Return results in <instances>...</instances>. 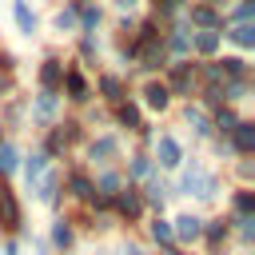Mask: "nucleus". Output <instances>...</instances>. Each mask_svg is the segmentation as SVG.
<instances>
[{
	"label": "nucleus",
	"instance_id": "f257e3e1",
	"mask_svg": "<svg viewBox=\"0 0 255 255\" xmlns=\"http://www.w3.org/2000/svg\"><path fill=\"white\" fill-rule=\"evenodd\" d=\"M227 191V175L219 167H211L207 159H199L195 151L183 159V167L171 179V199H191V207H215Z\"/></svg>",
	"mask_w": 255,
	"mask_h": 255
},
{
	"label": "nucleus",
	"instance_id": "f03ea898",
	"mask_svg": "<svg viewBox=\"0 0 255 255\" xmlns=\"http://www.w3.org/2000/svg\"><path fill=\"white\" fill-rule=\"evenodd\" d=\"M124 151H128V139H124L120 131L104 128V131H92V135H88V143L80 147V159H76V163H84L88 171H100V167H120Z\"/></svg>",
	"mask_w": 255,
	"mask_h": 255
},
{
	"label": "nucleus",
	"instance_id": "7ed1b4c3",
	"mask_svg": "<svg viewBox=\"0 0 255 255\" xmlns=\"http://www.w3.org/2000/svg\"><path fill=\"white\" fill-rule=\"evenodd\" d=\"M92 100L104 104V108H116V104L131 100V80L124 72H116V68L104 64L100 72H92Z\"/></svg>",
	"mask_w": 255,
	"mask_h": 255
},
{
	"label": "nucleus",
	"instance_id": "20e7f679",
	"mask_svg": "<svg viewBox=\"0 0 255 255\" xmlns=\"http://www.w3.org/2000/svg\"><path fill=\"white\" fill-rule=\"evenodd\" d=\"M187 155H191V151H187V143L179 139V131L159 128V135H155V143H151V163H155V171L175 175V171L183 167V159H187Z\"/></svg>",
	"mask_w": 255,
	"mask_h": 255
},
{
	"label": "nucleus",
	"instance_id": "39448f33",
	"mask_svg": "<svg viewBox=\"0 0 255 255\" xmlns=\"http://www.w3.org/2000/svg\"><path fill=\"white\" fill-rule=\"evenodd\" d=\"M159 80H163V88L171 92L175 104H187V100H195V92H199V84H195V60H171Z\"/></svg>",
	"mask_w": 255,
	"mask_h": 255
},
{
	"label": "nucleus",
	"instance_id": "423d86ee",
	"mask_svg": "<svg viewBox=\"0 0 255 255\" xmlns=\"http://www.w3.org/2000/svg\"><path fill=\"white\" fill-rule=\"evenodd\" d=\"M64 112H68V108H64V96H60V92H32V96H28V128H36V131L60 124Z\"/></svg>",
	"mask_w": 255,
	"mask_h": 255
},
{
	"label": "nucleus",
	"instance_id": "0eeeda50",
	"mask_svg": "<svg viewBox=\"0 0 255 255\" xmlns=\"http://www.w3.org/2000/svg\"><path fill=\"white\" fill-rule=\"evenodd\" d=\"M64 68H68V60H64V52H60V44H48L44 52H40V60H36V92H60V84H64Z\"/></svg>",
	"mask_w": 255,
	"mask_h": 255
},
{
	"label": "nucleus",
	"instance_id": "6e6552de",
	"mask_svg": "<svg viewBox=\"0 0 255 255\" xmlns=\"http://www.w3.org/2000/svg\"><path fill=\"white\" fill-rule=\"evenodd\" d=\"M112 215H116V223H120L124 231H131V227H139V223L147 219V211H143V199H139V187H135V183H124V187L112 195Z\"/></svg>",
	"mask_w": 255,
	"mask_h": 255
},
{
	"label": "nucleus",
	"instance_id": "1a4fd4ad",
	"mask_svg": "<svg viewBox=\"0 0 255 255\" xmlns=\"http://www.w3.org/2000/svg\"><path fill=\"white\" fill-rule=\"evenodd\" d=\"M131 100L143 108V116H167V112H175V100H171V92L163 88L159 76L135 84V88H131Z\"/></svg>",
	"mask_w": 255,
	"mask_h": 255
},
{
	"label": "nucleus",
	"instance_id": "9d476101",
	"mask_svg": "<svg viewBox=\"0 0 255 255\" xmlns=\"http://www.w3.org/2000/svg\"><path fill=\"white\" fill-rule=\"evenodd\" d=\"M60 96H64V108H88L92 104V76L84 72V68H76L72 60H68V68H64V84H60Z\"/></svg>",
	"mask_w": 255,
	"mask_h": 255
},
{
	"label": "nucleus",
	"instance_id": "9b49d317",
	"mask_svg": "<svg viewBox=\"0 0 255 255\" xmlns=\"http://www.w3.org/2000/svg\"><path fill=\"white\" fill-rule=\"evenodd\" d=\"M199 235H203V211L183 207V211L171 215V239H175V247H183V251L191 255V251L199 247Z\"/></svg>",
	"mask_w": 255,
	"mask_h": 255
},
{
	"label": "nucleus",
	"instance_id": "f8f14e48",
	"mask_svg": "<svg viewBox=\"0 0 255 255\" xmlns=\"http://www.w3.org/2000/svg\"><path fill=\"white\" fill-rule=\"evenodd\" d=\"M175 112H179V128H187L191 131V143H187V151H195L199 143H207L215 131H211V116L195 104V100H187V104H175Z\"/></svg>",
	"mask_w": 255,
	"mask_h": 255
},
{
	"label": "nucleus",
	"instance_id": "ddd939ff",
	"mask_svg": "<svg viewBox=\"0 0 255 255\" xmlns=\"http://www.w3.org/2000/svg\"><path fill=\"white\" fill-rule=\"evenodd\" d=\"M60 183H64V199L68 203H76V207H84L88 199H92V171L84 167V163H68V167H60Z\"/></svg>",
	"mask_w": 255,
	"mask_h": 255
},
{
	"label": "nucleus",
	"instance_id": "4468645a",
	"mask_svg": "<svg viewBox=\"0 0 255 255\" xmlns=\"http://www.w3.org/2000/svg\"><path fill=\"white\" fill-rule=\"evenodd\" d=\"M32 199H36V203H44L52 215H64V211H68L64 183H60V167H48V171L40 175V183L32 187Z\"/></svg>",
	"mask_w": 255,
	"mask_h": 255
},
{
	"label": "nucleus",
	"instance_id": "2eb2a0df",
	"mask_svg": "<svg viewBox=\"0 0 255 255\" xmlns=\"http://www.w3.org/2000/svg\"><path fill=\"white\" fill-rule=\"evenodd\" d=\"M139 199H143V211L147 215H167V203H171V175L155 171L151 179L139 183Z\"/></svg>",
	"mask_w": 255,
	"mask_h": 255
},
{
	"label": "nucleus",
	"instance_id": "dca6fc26",
	"mask_svg": "<svg viewBox=\"0 0 255 255\" xmlns=\"http://www.w3.org/2000/svg\"><path fill=\"white\" fill-rule=\"evenodd\" d=\"M44 243H48V251H52V255H72V251L80 247V235H76V227H72L68 211H64V215H52V219H48Z\"/></svg>",
	"mask_w": 255,
	"mask_h": 255
},
{
	"label": "nucleus",
	"instance_id": "f3484780",
	"mask_svg": "<svg viewBox=\"0 0 255 255\" xmlns=\"http://www.w3.org/2000/svg\"><path fill=\"white\" fill-rule=\"evenodd\" d=\"M76 68H84L88 76L104 68V40L100 36H72V56H68Z\"/></svg>",
	"mask_w": 255,
	"mask_h": 255
},
{
	"label": "nucleus",
	"instance_id": "a211bd4d",
	"mask_svg": "<svg viewBox=\"0 0 255 255\" xmlns=\"http://www.w3.org/2000/svg\"><path fill=\"white\" fill-rule=\"evenodd\" d=\"M199 247H203V255H211V251H227V247H231V219H227L223 211H219V215H203Z\"/></svg>",
	"mask_w": 255,
	"mask_h": 255
},
{
	"label": "nucleus",
	"instance_id": "6ab92c4d",
	"mask_svg": "<svg viewBox=\"0 0 255 255\" xmlns=\"http://www.w3.org/2000/svg\"><path fill=\"white\" fill-rule=\"evenodd\" d=\"M8 16H12V28H16L20 40H36L40 28H44L40 12L32 8V0H8Z\"/></svg>",
	"mask_w": 255,
	"mask_h": 255
},
{
	"label": "nucleus",
	"instance_id": "aec40b11",
	"mask_svg": "<svg viewBox=\"0 0 255 255\" xmlns=\"http://www.w3.org/2000/svg\"><path fill=\"white\" fill-rule=\"evenodd\" d=\"M108 24L104 0H76V36H100Z\"/></svg>",
	"mask_w": 255,
	"mask_h": 255
},
{
	"label": "nucleus",
	"instance_id": "412c9836",
	"mask_svg": "<svg viewBox=\"0 0 255 255\" xmlns=\"http://www.w3.org/2000/svg\"><path fill=\"white\" fill-rule=\"evenodd\" d=\"M183 24L191 28V32H223L227 24H223V12L219 8H207V4H199V0H191L187 8H183Z\"/></svg>",
	"mask_w": 255,
	"mask_h": 255
},
{
	"label": "nucleus",
	"instance_id": "4be33fe9",
	"mask_svg": "<svg viewBox=\"0 0 255 255\" xmlns=\"http://www.w3.org/2000/svg\"><path fill=\"white\" fill-rule=\"evenodd\" d=\"M108 116H112V131H120L124 139H131V135L139 131V124L147 120V116H143V108H139L135 100H124V104L108 108Z\"/></svg>",
	"mask_w": 255,
	"mask_h": 255
},
{
	"label": "nucleus",
	"instance_id": "5701e85b",
	"mask_svg": "<svg viewBox=\"0 0 255 255\" xmlns=\"http://www.w3.org/2000/svg\"><path fill=\"white\" fill-rule=\"evenodd\" d=\"M120 171H124V179L128 183H143V179H151L155 175V163H151V151H139V147H128L124 151V159H120Z\"/></svg>",
	"mask_w": 255,
	"mask_h": 255
},
{
	"label": "nucleus",
	"instance_id": "b1692460",
	"mask_svg": "<svg viewBox=\"0 0 255 255\" xmlns=\"http://www.w3.org/2000/svg\"><path fill=\"white\" fill-rule=\"evenodd\" d=\"M163 52H167V64L171 60H191V28L183 20L163 28Z\"/></svg>",
	"mask_w": 255,
	"mask_h": 255
},
{
	"label": "nucleus",
	"instance_id": "393cba45",
	"mask_svg": "<svg viewBox=\"0 0 255 255\" xmlns=\"http://www.w3.org/2000/svg\"><path fill=\"white\" fill-rule=\"evenodd\" d=\"M223 215L227 219H247V215H255V187H235V183H227V191H223Z\"/></svg>",
	"mask_w": 255,
	"mask_h": 255
},
{
	"label": "nucleus",
	"instance_id": "a878e982",
	"mask_svg": "<svg viewBox=\"0 0 255 255\" xmlns=\"http://www.w3.org/2000/svg\"><path fill=\"white\" fill-rule=\"evenodd\" d=\"M0 128H4L12 139H16V131H24V128H28V96H20V92H16L12 100H4V104H0Z\"/></svg>",
	"mask_w": 255,
	"mask_h": 255
},
{
	"label": "nucleus",
	"instance_id": "bb28decb",
	"mask_svg": "<svg viewBox=\"0 0 255 255\" xmlns=\"http://www.w3.org/2000/svg\"><path fill=\"white\" fill-rule=\"evenodd\" d=\"M48 167H52V163H48V159H44V155H40L36 147L20 155V171H16V179H20V187H24V195H32V187L40 183V175H44Z\"/></svg>",
	"mask_w": 255,
	"mask_h": 255
},
{
	"label": "nucleus",
	"instance_id": "cd10ccee",
	"mask_svg": "<svg viewBox=\"0 0 255 255\" xmlns=\"http://www.w3.org/2000/svg\"><path fill=\"white\" fill-rule=\"evenodd\" d=\"M143 243L151 247V251H159V247H171L175 239H171V215H147L143 223Z\"/></svg>",
	"mask_w": 255,
	"mask_h": 255
},
{
	"label": "nucleus",
	"instance_id": "c85d7f7f",
	"mask_svg": "<svg viewBox=\"0 0 255 255\" xmlns=\"http://www.w3.org/2000/svg\"><path fill=\"white\" fill-rule=\"evenodd\" d=\"M227 143H231L235 159H251V155H255V120L243 116V120L235 124V131L227 135Z\"/></svg>",
	"mask_w": 255,
	"mask_h": 255
},
{
	"label": "nucleus",
	"instance_id": "c756f323",
	"mask_svg": "<svg viewBox=\"0 0 255 255\" xmlns=\"http://www.w3.org/2000/svg\"><path fill=\"white\" fill-rule=\"evenodd\" d=\"M56 128H60V135H64V143H68V151H72V155H76V151L88 143V135H92V131L80 124V116H76V112H64Z\"/></svg>",
	"mask_w": 255,
	"mask_h": 255
},
{
	"label": "nucleus",
	"instance_id": "7c9ffc66",
	"mask_svg": "<svg viewBox=\"0 0 255 255\" xmlns=\"http://www.w3.org/2000/svg\"><path fill=\"white\" fill-rule=\"evenodd\" d=\"M235 48L239 56H251V48H255V24H227L223 28V48Z\"/></svg>",
	"mask_w": 255,
	"mask_h": 255
},
{
	"label": "nucleus",
	"instance_id": "2f4dec72",
	"mask_svg": "<svg viewBox=\"0 0 255 255\" xmlns=\"http://www.w3.org/2000/svg\"><path fill=\"white\" fill-rule=\"evenodd\" d=\"M223 52V32H191V60H215Z\"/></svg>",
	"mask_w": 255,
	"mask_h": 255
},
{
	"label": "nucleus",
	"instance_id": "473e14b6",
	"mask_svg": "<svg viewBox=\"0 0 255 255\" xmlns=\"http://www.w3.org/2000/svg\"><path fill=\"white\" fill-rule=\"evenodd\" d=\"M48 28L64 40V36H76V0H60L56 4V12H52V20H48Z\"/></svg>",
	"mask_w": 255,
	"mask_h": 255
},
{
	"label": "nucleus",
	"instance_id": "72a5a7b5",
	"mask_svg": "<svg viewBox=\"0 0 255 255\" xmlns=\"http://www.w3.org/2000/svg\"><path fill=\"white\" fill-rule=\"evenodd\" d=\"M215 64H219L223 80H251V60H247V56H239V52H219V56H215Z\"/></svg>",
	"mask_w": 255,
	"mask_h": 255
},
{
	"label": "nucleus",
	"instance_id": "f704fd0d",
	"mask_svg": "<svg viewBox=\"0 0 255 255\" xmlns=\"http://www.w3.org/2000/svg\"><path fill=\"white\" fill-rule=\"evenodd\" d=\"M207 116H211V131L227 139V135L235 131V124H239L247 112H243V108H231V104H219V108H215V112H207Z\"/></svg>",
	"mask_w": 255,
	"mask_h": 255
},
{
	"label": "nucleus",
	"instance_id": "c9c22d12",
	"mask_svg": "<svg viewBox=\"0 0 255 255\" xmlns=\"http://www.w3.org/2000/svg\"><path fill=\"white\" fill-rule=\"evenodd\" d=\"M20 155H24V143L20 139H4L0 143V179H16V171H20Z\"/></svg>",
	"mask_w": 255,
	"mask_h": 255
},
{
	"label": "nucleus",
	"instance_id": "e433bc0d",
	"mask_svg": "<svg viewBox=\"0 0 255 255\" xmlns=\"http://www.w3.org/2000/svg\"><path fill=\"white\" fill-rule=\"evenodd\" d=\"M223 104H231V108H243L251 96H255V76L251 80H223Z\"/></svg>",
	"mask_w": 255,
	"mask_h": 255
},
{
	"label": "nucleus",
	"instance_id": "4c0bfd02",
	"mask_svg": "<svg viewBox=\"0 0 255 255\" xmlns=\"http://www.w3.org/2000/svg\"><path fill=\"white\" fill-rule=\"evenodd\" d=\"M255 247V215L247 219H231V251H251Z\"/></svg>",
	"mask_w": 255,
	"mask_h": 255
},
{
	"label": "nucleus",
	"instance_id": "58836bf2",
	"mask_svg": "<svg viewBox=\"0 0 255 255\" xmlns=\"http://www.w3.org/2000/svg\"><path fill=\"white\" fill-rule=\"evenodd\" d=\"M124 183H128V179H124V171H120V167H100V171H92V187H96L100 195H108V199H112Z\"/></svg>",
	"mask_w": 255,
	"mask_h": 255
},
{
	"label": "nucleus",
	"instance_id": "ea45409f",
	"mask_svg": "<svg viewBox=\"0 0 255 255\" xmlns=\"http://www.w3.org/2000/svg\"><path fill=\"white\" fill-rule=\"evenodd\" d=\"M76 116H80V124H84L88 131H104V128H112V116H108V108H104V104H96V100H92L88 108H80Z\"/></svg>",
	"mask_w": 255,
	"mask_h": 255
},
{
	"label": "nucleus",
	"instance_id": "a19ab883",
	"mask_svg": "<svg viewBox=\"0 0 255 255\" xmlns=\"http://www.w3.org/2000/svg\"><path fill=\"white\" fill-rule=\"evenodd\" d=\"M223 24H255V0H227Z\"/></svg>",
	"mask_w": 255,
	"mask_h": 255
},
{
	"label": "nucleus",
	"instance_id": "79ce46f5",
	"mask_svg": "<svg viewBox=\"0 0 255 255\" xmlns=\"http://www.w3.org/2000/svg\"><path fill=\"white\" fill-rule=\"evenodd\" d=\"M223 175H231L235 187H255V159H231L223 167Z\"/></svg>",
	"mask_w": 255,
	"mask_h": 255
},
{
	"label": "nucleus",
	"instance_id": "37998d69",
	"mask_svg": "<svg viewBox=\"0 0 255 255\" xmlns=\"http://www.w3.org/2000/svg\"><path fill=\"white\" fill-rule=\"evenodd\" d=\"M112 255H151V247H147L139 235H131V231H120V239H116Z\"/></svg>",
	"mask_w": 255,
	"mask_h": 255
},
{
	"label": "nucleus",
	"instance_id": "c03bdc74",
	"mask_svg": "<svg viewBox=\"0 0 255 255\" xmlns=\"http://www.w3.org/2000/svg\"><path fill=\"white\" fill-rule=\"evenodd\" d=\"M203 147H207V151H211V155H215V159H219V163H223V167H227V163H231V159H235V151H231V143H227V139H223V135H211V139H207V143H203Z\"/></svg>",
	"mask_w": 255,
	"mask_h": 255
},
{
	"label": "nucleus",
	"instance_id": "a18cd8bd",
	"mask_svg": "<svg viewBox=\"0 0 255 255\" xmlns=\"http://www.w3.org/2000/svg\"><path fill=\"white\" fill-rule=\"evenodd\" d=\"M20 64H24L20 52H12V48L0 44V76H16V80H20Z\"/></svg>",
	"mask_w": 255,
	"mask_h": 255
},
{
	"label": "nucleus",
	"instance_id": "49530a36",
	"mask_svg": "<svg viewBox=\"0 0 255 255\" xmlns=\"http://www.w3.org/2000/svg\"><path fill=\"white\" fill-rule=\"evenodd\" d=\"M139 8H143V0H112L116 16H139Z\"/></svg>",
	"mask_w": 255,
	"mask_h": 255
},
{
	"label": "nucleus",
	"instance_id": "de8ad7c7",
	"mask_svg": "<svg viewBox=\"0 0 255 255\" xmlns=\"http://www.w3.org/2000/svg\"><path fill=\"white\" fill-rule=\"evenodd\" d=\"M16 92H20V80H16V76H0V104L12 100Z\"/></svg>",
	"mask_w": 255,
	"mask_h": 255
},
{
	"label": "nucleus",
	"instance_id": "09e8293b",
	"mask_svg": "<svg viewBox=\"0 0 255 255\" xmlns=\"http://www.w3.org/2000/svg\"><path fill=\"white\" fill-rule=\"evenodd\" d=\"M20 239H12V235H0V255H20Z\"/></svg>",
	"mask_w": 255,
	"mask_h": 255
},
{
	"label": "nucleus",
	"instance_id": "8fccbe9b",
	"mask_svg": "<svg viewBox=\"0 0 255 255\" xmlns=\"http://www.w3.org/2000/svg\"><path fill=\"white\" fill-rule=\"evenodd\" d=\"M24 243H28V247H32L36 255H52V251H48V243H44V235H36V231H32V235H28Z\"/></svg>",
	"mask_w": 255,
	"mask_h": 255
},
{
	"label": "nucleus",
	"instance_id": "3c124183",
	"mask_svg": "<svg viewBox=\"0 0 255 255\" xmlns=\"http://www.w3.org/2000/svg\"><path fill=\"white\" fill-rule=\"evenodd\" d=\"M199 4H207V8H219V12L227 8V0H199Z\"/></svg>",
	"mask_w": 255,
	"mask_h": 255
},
{
	"label": "nucleus",
	"instance_id": "603ef678",
	"mask_svg": "<svg viewBox=\"0 0 255 255\" xmlns=\"http://www.w3.org/2000/svg\"><path fill=\"white\" fill-rule=\"evenodd\" d=\"M88 255H112V247H104V243H96V247H92Z\"/></svg>",
	"mask_w": 255,
	"mask_h": 255
},
{
	"label": "nucleus",
	"instance_id": "864d4df0",
	"mask_svg": "<svg viewBox=\"0 0 255 255\" xmlns=\"http://www.w3.org/2000/svg\"><path fill=\"white\" fill-rule=\"evenodd\" d=\"M4 139H12V135H8V131H4V128H0V143H4Z\"/></svg>",
	"mask_w": 255,
	"mask_h": 255
},
{
	"label": "nucleus",
	"instance_id": "5fc2aeb1",
	"mask_svg": "<svg viewBox=\"0 0 255 255\" xmlns=\"http://www.w3.org/2000/svg\"><path fill=\"white\" fill-rule=\"evenodd\" d=\"M211 255H235V251H231V247H227V251H211Z\"/></svg>",
	"mask_w": 255,
	"mask_h": 255
}]
</instances>
